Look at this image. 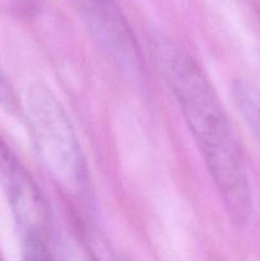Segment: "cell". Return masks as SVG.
Wrapping results in <instances>:
<instances>
[{
	"label": "cell",
	"mask_w": 260,
	"mask_h": 261,
	"mask_svg": "<svg viewBox=\"0 0 260 261\" xmlns=\"http://www.w3.org/2000/svg\"><path fill=\"white\" fill-rule=\"evenodd\" d=\"M154 58L229 218L244 226L252 214L251 188L241 149L216 91L195 59L177 45L158 42Z\"/></svg>",
	"instance_id": "6da1fadb"
},
{
	"label": "cell",
	"mask_w": 260,
	"mask_h": 261,
	"mask_svg": "<svg viewBox=\"0 0 260 261\" xmlns=\"http://www.w3.org/2000/svg\"><path fill=\"white\" fill-rule=\"evenodd\" d=\"M24 114L33 145L51 176L70 191L87 185V166L79 139L65 109L42 82L28 87Z\"/></svg>",
	"instance_id": "7a4b0ae2"
},
{
	"label": "cell",
	"mask_w": 260,
	"mask_h": 261,
	"mask_svg": "<svg viewBox=\"0 0 260 261\" xmlns=\"http://www.w3.org/2000/svg\"><path fill=\"white\" fill-rule=\"evenodd\" d=\"M107 58L126 71L138 70L139 53L132 28L115 0H69Z\"/></svg>",
	"instance_id": "3957f363"
},
{
	"label": "cell",
	"mask_w": 260,
	"mask_h": 261,
	"mask_svg": "<svg viewBox=\"0 0 260 261\" xmlns=\"http://www.w3.org/2000/svg\"><path fill=\"white\" fill-rule=\"evenodd\" d=\"M0 185L24 234L45 236L48 208L37 184L0 135Z\"/></svg>",
	"instance_id": "277c9868"
},
{
	"label": "cell",
	"mask_w": 260,
	"mask_h": 261,
	"mask_svg": "<svg viewBox=\"0 0 260 261\" xmlns=\"http://www.w3.org/2000/svg\"><path fill=\"white\" fill-rule=\"evenodd\" d=\"M23 261H58L46 242L45 236L36 233L24 234Z\"/></svg>",
	"instance_id": "5b68a950"
},
{
	"label": "cell",
	"mask_w": 260,
	"mask_h": 261,
	"mask_svg": "<svg viewBox=\"0 0 260 261\" xmlns=\"http://www.w3.org/2000/svg\"><path fill=\"white\" fill-rule=\"evenodd\" d=\"M236 93L239 94V102L244 107L249 121L260 134V97L255 93L254 89L242 83L236 88Z\"/></svg>",
	"instance_id": "8992f818"
},
{
	"label": "cell",
	"mask_w": 260,
	"mask_h": 261,
	"mask_svg": "<svg viewBox=\"0 0 260 261\" xmlns=\"http://www.w3.org/2000/svg\"><path fill=\"white\" fill-rule=\"evenodd\" d=\"M0 105L8 111H14L15 105H17L14 92H13L12 86H10L9 81L3 71L2 66H0Z\"/></svg>",
	"instance_id": "52a82bcc"
},
{
	"label": "cell",
	"mask_w": 260,
	"mask_h": 261,
	"mask_svg": "<svg viewBox=\"0 0 260 261\" xmlns=\"http://www.w3.org/2000/svg\"><path fill=\"white\" fill-rule=\"evenodd\" d=\"M0 261H2V257H0Z\"/></svg>",
	"instance_id": "ba28073f"
}]
</instances>
